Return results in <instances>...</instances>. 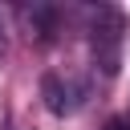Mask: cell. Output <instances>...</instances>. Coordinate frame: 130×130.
Wrapping results in <instances>:
<instances>
[{"label":"cell","instance_id":"obj_5","mask_svg":"<svg viewBox=\"0 0 130 130\" xmlns=\"http://www.w3.org/2000/svg\"><path fill=\"white\" fill-rule=\"evenodd\" d=\"M0 57H4V20H0Z\"/></svg>","mask_w":130,"mask_h":130},{"label":"cell","instance_id":"obj_1","mask_svg":"<svg viewBox=\"0 0 130 130\" xmlns=\"http://www.w3.org/2000/svg\"><path fill=\"white\" fill-rule=\"evenodd\" d=\"M126 12L118 4H93L85 8V37H89V61L102 77H118L122 69V45H126Z\"/></svg>","mask_w":130,"mask_h":130},{"label":"cell","instance_id":"obj_3","mask_svg":"<svg viewBox=\"0 0 130 130\" xmlns=\"http://www.w3.org/2000/svg\"><path fill=\"white\" fill-rule=\"evenodd\" d=\"M16 16L24 20L28 37H37L41 45H49L61 28V8L57 4H32V8H16Z\"/></svg>","mask_w":130,"mask_h":130},{"label":"cell","instance_id":"obj_2","mask_svg":"<svg viewBox=\"0 0 130 130\" xmlns=\"http://www.w3.org/2000/svg\"><path fill=\"white\" fill-rule=\"evenodd\" d=\"M41 98H45V110H49V114L65 118V114H73V110L81 106L85 89H81L73 77H61V73H45V77H41Z\"/></svg>","mask_w":130,"mask_h":130},{"label":"cell","instance_id":"obj_4","mask_svg":"<svg viewBox=\"0 0 130 130\" xmlns=\"http://www.w3.org/2000/svg\"><path fill=\"white\" fill-rule=\"evenodd\" d=\"M102 130H130V114H114V118H110Z\"/></svg>","mask_w":130,"mask_h":130}]
</instances>
